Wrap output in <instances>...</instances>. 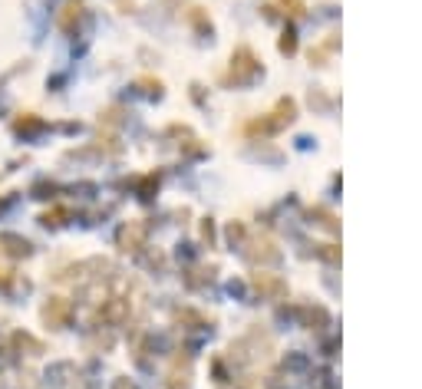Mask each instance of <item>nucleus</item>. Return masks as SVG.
<instances>
[{"label":"nucleus","mask_w":422,"mask_h":389,"mask_svg":"<svg viewBox=\"0 0 422 389\" xmlns=\"http://www.w3.org/2000/svg\"><path fill=\"white\" fill-rule=\"evenodd\" d=\"M258 76H261V63L254 60V53H251L248 46L234 50V56H231V73H228V79H231V83H238V86H244V83H254Z\"/></svg>","instance_id":"f257e3e1"},{"label":"nucleus","mask_w":422,"mask_h":389,"mask_svg":"<svg viewBox=\"0 0 422 389\" xmlns=\"http://www.w3.org/2000/svg\"><path fill=\"white\" fill-rule=\"evenodd\" d=\"M83 17V4H79V0H69L66 7H63V17H60V30H73V20H79Z\"/></svg>","instance_id":"f03ea898"},{"label":"nucleus","mask_w":422,"mask_h":389,"mask_svg":"<svg viewBox=\"0 0 422 389\" xmlns=\"http://www.w3.org/2000/svg\"><path fill=\"white\" fill-rule=\"evenodd\" d=\"M69 313V307H66V300H60V297H53L50 300V307L44 310V317L46 320H56V323H63V317Z\"/></svg>","instance_id":"7ed1b4c3"},{"label":"nucleus","mask_w":422,"mask_h":389,"mask_svg":"<svg viewBox=\"0 0 422 389\" xmlns=\"http://www.w3.org/2000/svg\"><path fill=\"white\" fill-rule=\"evenodd\" d=\"M112 389H136V386H132L129 380H116V386H112Z\"/></svg>","instance_id":"20e7f679"}]
</instances>
